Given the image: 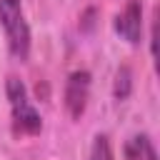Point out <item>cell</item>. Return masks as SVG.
<instances>
[{
	"mask_svg": "<svg viewBox=\"0 0 160 160\" xmlns=\"http://www.w3.org/2000/svg\"><path fill=\"white\" fill-rule=\"evenodd\" d=\"M122 160H158V152H155L148 135H132L125 142Z\"/></svg>",
	"mask_w": 160,
	"mask_h": 160,
	"instance_id": "cell-5",
	"label": "cell"
},
{
	"mask_svg": "<svg viewBox=\"0 0 160 160\" xmlns=\"http://www.w3.org/2000/svg\"><path fill=\"white\" fill-rule=\"evenodd\" d=\"M88 98H90V72L88 70L70 72V78L65 82V110L72 120H78L85 112Z\"/></svg>",
	"mask_w": 160,
	"mask_h": 160,
	"instance_id": "cell-3",
	"label": "cell"
},
{
	"mask_svg": "<svg viewBox=\"0 0 160 160\" xmlns=\"http://www.w3.org/2000/svg\"><path fill=\"white\" fill-rule=\"evenodd\" d=\"M115 30L130 45L140 42V35H142V5H140V0H128L125 10L115 18Z\"/></svg>",
	"mask_w": 160,
	"mask_h": 160,
	"instance_id": "cell-4",
	"label": "cell"
},
{
	"mask_svg": "<svg viewBox=\"0 0 160 160\" xmlns=\"http://www.w3.org/2000/svg\"><path fill=\"white\" fill-rule=\"evenodd\" d=\"M8 100H10V120H12V132L15 138H30L42 130L40 112L28 98L25 85L18 78H8Z\"/></svg>",
	"mask_w": 160,
	"mask_h": 160,
	"instance_id": "cell-1",
	"label": "cell"
},
{
	"mask_svg": "<svg viewBox=\"0 0 160 160\" xmlns=\"http://www.w3.org/2000/svg\"><path fill=\"white\" fill-rule=\"evenodd\" d=\"M0 25L12 58L28 60L30 55V25L25 20L20 0H0Z\"/></svg>",
	"mask_w": 160,
	"mask_h": 160,
	"instance_id": "cell-2",
	"label": "cell"
},
{
	"mask_svg": "<svg viewBox=\"0 0 160 160\" xmlns=\"http://www.w3.org/2000/svg\"><path fill=\"white\" fill-rule=\"evenodd\" d=\"M88 160H115L108 135H95L92 148H90V158H88Z\"/></svg>",
	"mask_w": 160,
	"mask_h": 160,
	"instance_id": "cell-6",
	"label": "cell"
}]
</instances>
